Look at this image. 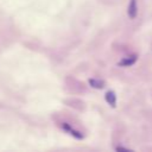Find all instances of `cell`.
Returning a JSON list of instances; mask_svg holds the SVG:
<instances>
[{"mask_svg":"<svg viewBox=\"0 0 152 152\" xmlns=\"http://www.w3.org/2000/svg\"><path fill=\"white\" fill-rule=\"evenodd\" d=\"M61 126H62L63 131H65L66 133H69V134H70V135H72L74 138H76V139H83V138H84V134H83L81 131H78V129L74 128V127H72V126H70L69 124L63 122V124H61Z\"/></svg>","mask_w":152,"mask_h":152,"instance_id":"6da1fadb","label":"cell"},{"mask_svg":"<svg viewBox=\"0 0 152 152\" xmlns=\"http://www.w3.org/2000/svg\"><path fill=\"white\" fill-rule=\"evenodd\" d=\"M137 59H138V56L137 55H129V56L124 57L121 61H119L118 62V65L119 66H124V68L131 66V65H133L137 62Z\"/></svg>","mask_w":152,"mask_h":152,"instance_id":"3957f363","label":"cell"},{"mask_svg":"<svg viewBox=\"0 0 152 152\" xmlns=\"http://www.w3.org/2000/svg\"><path fill=\"white\" fill-rule=\"evenodd\" d=\"M88 83H89V86L91 88H95V89H102L106 86L104 81L103 80H100V78H89Z\"/></svg>","mask_w":152,"mask_h":152,"instance_id":"5b68a950","label":"cell"},{"mask_svg":"<svg viewBox=\"0 0 152 152\" xmlns=\"http://www.w3.org/2000/svg\"><path fill=\"white\" fill-rule=\"evenodd\" d=\"M127 15L129 19H135L138 15V0H129L127 6Z\"/></svg>","mask_w":152,"mask_h":152,"instance_id":"7a4b0ae2","label":"cell"},{"mask_svg":"<svg viewBox=\"0 0 152 152\" xmlns=\"http://www.w3.org/2000/svg\"><path fill=\"white\" fill-rule=\"evenodd\" d=\"M116 150H118V151H128V148H126V147H121V146H118Z\"/></svg>","mask_w":152,"mask_h":152,"instance_id":"8992f818","label":"cell"},{"mask_svg":"<svg viewBox=\"0 0 152 152\" xmlns=\"http://www.w3.org/2000/svg\"><path fill=\"white\" fill-rule=\"evenodd\" d=\"M104 100H106V102H107L112 108H114V107L116 106V95H115V93H114L113 90H108V91L104 94Z\"/></svg>","mask_w":152,"mask_h":152,"instance_id":"277c9868","label":"cell"}]
</instances>
